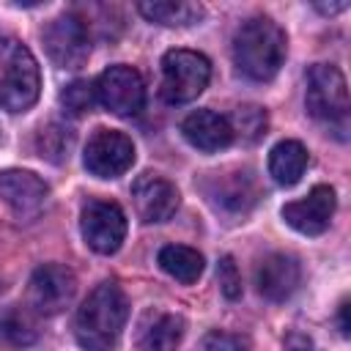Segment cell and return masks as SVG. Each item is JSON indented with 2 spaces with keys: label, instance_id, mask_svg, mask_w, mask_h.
<instances>
[{
  "label": "cell",
  "instance_id": "obj_28",
  "mask_svg": "<svg viewBox=\"0 0 351 351\" xmlns=\"http://www.w3.org/2000/svg\"><path fill=\"white\" fill-rule=\"evenodd\" d=\"M348 3L346 0H340V3H329V5H324V3H318V11H324V14H337V11H343Z\"/></svg>",
  "mask_w": 351,
  "mask_h": 351
},
{
  "label": "cell",
  "instance_id": "obj_15",
  "mask_svg": "<svg viewBox=\"0 0 351 351\" xmlns=\"http://www.w3.org/2000/svg\"><path fill=\"white\" fill-rule=\"evenodd\" d=\"M181 134L189 145L197 151L214 154L233 143V129L228 123V115H219L214 110H195L181 121Z\"/></svg>",
  "mask_w": 351,
  "mask_h": 351
},
{
  "label": "cell",
  "instance_id": "obj_21",
  "mask_svg": "<svg viewBox=\"0 0 351 351\" xmlns=\"http://www.w3.org/2000/svg\"><path fill=\"white\" fill-rule=\"evenodd\" d=\"M38 329H36V318L22 310V307H5L0 310V343L14 346V348H25L30 343H36Z\"/></svg>",
  "mask_w": 351,
  "mask_h": 351
},
{
  "label": "cell",
  "instance_id": "obj_7",
  "mask_svg": "<svg viewBox=\"0 0 351 351\" xmlns=\"http://www.w3.org/2000/svg\"><path fill=\"white\" fill-rule=\"evenodd\" d=\"M47 55L60 69H80L90 52L88 25L74 14H60L41 30Z\"/></svg>",
  "mask_w": 351,
  "mask_h": 351
},
{
  "label": "cell",
  "instance_id": "obj_6",
  "mask_svg": "<svg viewBox=\"0 0 351 351\" xmlns=\"http://www.w3.org/2000/svg\"><path fill=\"white\" fill-rule=\"evenodd\" d=\"M85 244L99 255H112L126 239V214L112 200H88L80 214Z\"/></svg>",
  "mask_w": 351,
  "mask_h": 351
},
{
  "label": "cell",
  "instance_id": "obj_16",
  "mask_svg": "<svg viewBox=\"0 0 351 351\" xmlns=\"http://www.w3.org/2000/svg\"><path fill=\"white\" fill-rule=\"evenodd\" d=\"M208 197L217 208H225V211H247L255 197H258V189H255V181L250 173H214V178L208 181Z\"/></svg>",
  "mask_w": 351,
  "mask_h": 351
},
{
  "label": "cell",
  "instance_id": "obj_8",
  "mask_svg": "<svg viewBox=\"0 0 351 351\" xmlns=\"http://www.w3.org/2000/svg\"><path fill=\"white\" fill-rule=\"evenodd\" d=\"M93 90H96V101L104 110L123 115V118L137 115L145 104V85H143L140 71L132 66H123V63L104 69L99 74Z\"/></svg>",
  "mask_w": 351,
  "mask_h": 351
},
{
  "label": "cell",
  "instance_id": "obj_17",
  "mask_svg": "<svg viewBox=\"0 0 351 351\" xmlns=\"http://www.w3.org/2000/svg\"><path fill=\"white\" fill-rule=\"evenodd\" d=\"M184 337V318L176 313H154L140 326V351H176Z\"/></svg>",
  "mask_w": 351,
  "mask_h": 351
},
{
  "label": "cell",
  "instance_id": "obj_26",
  "mask_svg": "<svg viewBox=\"0 0 351 351\" xmlns=\"http://www.w3.org/2000/svg\"><path fill=\"white\" fill-rule=\"evenodd\" d=\"M217 280H219V288H222V293H225L228 299H239V296H241V274H239V269H236V263H233L230 255H225V258L219 261V266H217Z\"/></svg>",
  "mask_w": 351,
  "mask_h": 351
},
{
  "label": "cell",
  "instance_id": "obj_20",
  "mask_svg": "<svg viewBox=\"0 0 351 351\" xmlns=\"http://www.w3.org/2000/svg\"><path fill=\"white\" fill-rule=\"evenodd\" d=\"M159 266L178 282L189 285L203 274V255L184 244H167L159 250Z\"/></svg>",
  "mask_w": 351,
  "mask_h": 351
},
{
  "label": "cell",
  "instance_id": "obj_12",
  "mask_svg": "<svg viewBox=\"0 0 351 351\" xmlns=\"http://www.w3.org/2000/svg\"><path fill=\"white\" fill-rule=\"evenodd\" d=\"M0 197L19 219H33L36 214H41L49 197V186L30 170H3Z\"/></svg>",
  "mask_w": 351,
  "mask_h": 351
},
{
  "label": "cell",
  "instance_id": "obj_18",
  "mask_svg": "<svg viewBox=\"0 0 351 351\" xmlns=\"http://www.w3.org/2000/svg\"><path fill=\"white\" fill-rule=\"evenodd\" d=\"M307 170V148L299 140H282L269 154V173L280 186H293Z\"/></svg>",
  "mask_w": 351,
  "mask_h": 351
},
{
  "label": "cell",
  "instance_id": "obj_4",
  "mask_svg": "<svg viewBox=\"0 0 351 351\" xmlns=\"http://www.w3.org/2000/svg\"><path fill=\"white\" fill-rule=\"evenodd\" d=\"M211 77V63L195 49H170L162 58V82L159 93L170 104H186L197 99Z\"/></svg>",
  "mask_w": 351,
  "mask_h": 351
},
{
  "label": "cell",
  "instance_id": "obj_10",
  "mask_svg": "<svg viewBox=\"0 0 351 351\" xmlns=\"http://www.w3.org/2000/svg\"><path fill=\"white\" fill-rule=\"evenodd\" d=\"M82 162L96 178H118L134 162V143L123 132L96 129L85 145Z\"/></svg>",
  "mask_w": 351,
  "mask_h": 351
},
{
  "label": "cell",
  "instance_id": "obj_2",
  "mask_svg": "<svg viewBox=\"0 0 351 351\" xmlns=\"http://www.w3.org/2000/svg\"><path fill=\"white\" fill-rule=\"evenodd\" d=\"M285 33L269 16L247 19L233 36V60L239 71L255 82L271 80L285 60Z\"/></svg>",
  "mask_w": 351,
  "mask_h": 351
},
{
  "label": "cell",
  "instance_id": "obj_23",
  "mask_svg": "<svg viewBox=\"0 0 351 351\" xmlns=\"http://www.w3.org/2000/svg\"><path fill=\"white\" fill-rule=\"evenodd\" d=\"M60 104H63L71 115L90 112L93 104H96V90H93V85H88L85 80H77V82L66 85V90L60 93Z\"/></svg>",
  "mask_w": 351,
  "mask_h": 351
},
{
  "label": "cell",
  "instance_id": "obj_14",
  "mask_svg": "<svg viewBox=\"0 0 351 351\" xmlns=\"http://www.w3.org/2000/svg\"><path fill=\"white\" fill-rule=\"evenodd\" d=\"M299 280H302V269L296 258L285 252L266 255L255 269V285L261 296H266L269 302H285L299 288Z\"/></svg>",
  "mask_w": 351,
  "mask_h": 351
},
{
  "label": "cell",
  "instance_id": "obj_11",
  "mask_svg": "<svg viewBox=\"0 0 351 351\" xmlns=\"http://www.w3.org/2000/svg\"><path fill=\"white\" fill-rule=\"evenodd\" d=\"M335 203H337L335 189L326 186V184H318L302 200L285 203L282 206V219L304 236H318L329 228L332 214H335Z\"/></svg>",
  "mask_w": 351,
  "mask_h": 351
},
{
  "label": "cell",
  "instance_id": "obj_3",
  "mask_svg": "<svg viewBox=\"0 0 351 351\" xmlns=\"http://www.w3.org/2000/svg\"><path fill=\"white\" fill-rule=\"evenodd\" d=\"M41 74L33 52L16 38H0V107L25 112L36 104Z\"/></svg>",
  "mask_w": 351,
  "mask_h": 351
},
{
  "label": "cell",
  "instance_id": "obj_5",
  "mask_svg": "<svg viewBox=\"0 0 351 351\" xmlns=\"http://www.w3.org/2000/svg\"><path fill=\"white\" fill-rule=\"evenodd\" d=\"M307 112L315 121H324L329 126L346 129L348 121V85L337 66L332 63H315L307 71Z\"/></svg>",
  "mask_w": 351,
  "mask_h": 351
},
{
  "label": "cell",
  "instance_id": "obj_27",
  "mask_svg": "<svg viewBox=\"0 0 351 351\" xmlns=\"http://www.w3.org/2000/svg\"><path fill=\"white\" fill-rule=\"evenodd\" d=\"M348 329H351V324H348V299H343L340 302V332H343V337H348Z\"/></svg>",
  "mask_w": 351,
  "mask_h": 351
},
{
  "label": "cell",
  "instance_id": "obj_19",
  "mask_svg": "<svg viewBox=\"0 0 351 351\" xmlns=\"http://www.w3.org/2000/svg\"><path fill=\"white\" fill-rule=\"evenodd\" d=\"M137 11L148 22H156L165 27H186L203 16V5L186 3V0H148V3H137Z\"/></svg>",
  "mask_w": 351,
  "mask_h": 351
},
{
  "label": "cell",
  "instance_id": "obj_22",
  "mask_svg": "<svg viewBox=\"0 0 351 351\" xmlns=\"http://www.w3.org/2000/svg\"><path fill=\"white\" fill-rule=\"evenodd\" d=\"M230 129H233V137L236 132L244 137V140H258L263 132H266V112L255 104H244V107H236L233 115L228 118Z\"/></svg>",
  "mask_w": 351,
  "mask_h": 351
},
{
  "label": "cell",
  "instance_id": "obj_9",
  "mask_svg": "<svg viewBox=\"0 0 351 351\" xmlns=\"http://www.w3.org/2000/svg\"><path fill=\"white\" fill-rule=\"evenodd\" d=\"M77 280L74 271L63 263H44L33 271L27 282V302L41 315H58L74 299Z\"/></svg>",
  "mask_w": 351,
  "mask_h": 351
},
{
  "label": "cell",
  "instance_id": "obj_13",
  "mask_svg": "<svg viewBox=\"0 0 351 351\" xmlns=\"http://www.w3.org/2000/svg\"><path fill=\"white\" fill-rule=\"evenodd\" d=\"M132 200L134 211L143 222H165L178 208V189L162 176L143 173L132 184Z\"/></svg>",
  "mask_w": 351,
  "mask_h": 351
},
{
  "label": "cell",
  "instance_id": "obj_24",
  "mask_svg": "<svg viewBox=\"0 0 351 351\" xmlns=\"http://www.w3.org/2000/svg\"><path fill=\"white\" fill-rule=\"evenodd\" d=\"M69 129H60V126H47V129H41V134H38V145H41V156H47V159H52V162H58V159H63V156H69L66 151H69V145H71V134H66Z\"/></svg>",
  "mask_w": 351,
  "mask_h": 351
},
{
  "label": "cell",
  "instance_id": "obj_1",
  "mask_svg": "<svg viewBox=\"0 0 351 351\" xmlns=\"http://www.w3.org/2000/svg\"><path fill=\"white\" fill-rule=\"evenodd\" d=\"M129 318L126 293L115 282H99L74 318L77 343L85 351H115Z\"/></svg>",
  "mask_w": 351,
  "mask_h": 351
},
{
  "label": "cell",
  "instance_id": "obj_25",
  "mask_svg": "<svg viewBox=\"0 0 351 351\" xmlns=\"http://www.w3.org/2000/svg\"><path fill=\"white\" fill-rule=\"evenodd\" d=\"M200 351H250V343L241 335H230V332L214 329L200 340Z\"/></svg>",
  "mask_w": 351,
  "mask_h": 351
}]
</instances>
